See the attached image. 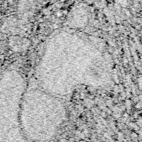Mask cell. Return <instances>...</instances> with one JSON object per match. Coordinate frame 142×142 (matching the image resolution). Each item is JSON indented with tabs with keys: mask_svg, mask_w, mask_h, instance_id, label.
I'll use <instances>...</instances> for the list:
<instances>
[{
	"mask_svg": "<svg viewBox=\"0 0 142 142\" xmlns=\"http://www.w3.org/2000/svg\"><path fill=\"white\" fill-rule=\"evenodd\" d=\"M56 15H57V17H60L61 15H62V13H61L60 12H57Z\"/></svg>",
	"mask_w": 142,
	"mask_h": 142,
	"instance_id": "1",
	"label": "cell"
},
{
	"mask_svg": "<svg viewBox=\"0 0 142 142\" xmlns=\"http://www.w3.org/2000/svg\"><path fill=\"white\" fill-rule=\"evenodd\" d=\"M53 26H54V28H55V29L58 28V25H57V24H54V25H53Z\"/></svg>",
	"mask_w": 142,
	"mask_h": 142,
	"instance_id": "2",
	"label": "cell"
}]
</instances>
